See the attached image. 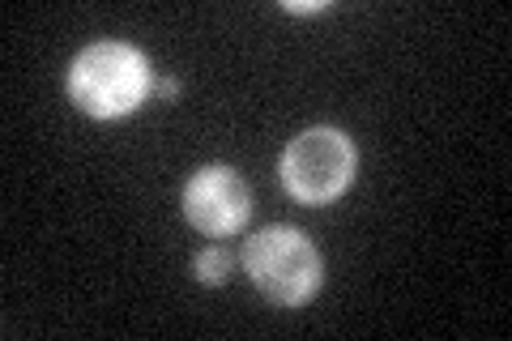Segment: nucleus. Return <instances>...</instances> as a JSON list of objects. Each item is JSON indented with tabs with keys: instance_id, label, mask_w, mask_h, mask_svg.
<instances>
[{
	"instance_id": "nucleus-1",
	"label": "nucleus",
	"mask_w": 512,
	"mask_h": 341,
	"mask_svg": "<svg viewBox=\"0 0 512 341\" xmlns=\"http://www.w3.org/2000/svg\"><path fill=\"white\" fill-rule=\"evenodd\" d=\"M154 69L141 47L99 39L82 47L69 64V99L90 120H124L150 99Z\"/></svg>"
},
{
	"instance_id": "nucleus-2",
	"label": "nucleus",
	"mask_w": 512,
	"mask_h": 341,
	"mask_svg": "<svg viewBox=\"0 0 512 341\" xmlns=\"http://www.w3.org/2000/svg\"><path fill=\"white\" fill-rule=\"evenodd\" d=\"M244 273L274 307H303L325 286V256L299 226H261L244 243Z\"/></svg>"
},
{
	"instance_id": "nucleus-3",
	"label": "nucleus",
	"mask_w": 512,
	"mask_h": 341,
	"mask_svg": "<svg viewBox=\"0 0 512 341\" xmlns=\"http://www.w3.org/2000/svg\"><path fill=\"white\" fill-rule=\"evenodd\" d=\"M355 171H359L355 141L333 124L303 128L278 158V180L291 192V201H299V205L338 201L350 188V180H355Z\"/></svg>"
},
{
	"instance_id": "nucleus-4",
	"label": "nucleus",
	"mask_w": 512,
	"mask_h": 341,
	"mask_svg": "<svg viewBox=\"0 0 512 341\" xmlns=\"http://www.w3.org/2000/svg\"><path fill=\"white\" fill-rule=\"evenodd\" d=\"M252 214V188L244 184V175L235 167H222V162H210V167H197L184 184V218L188 226H197L201 235L210 239H227Z\"/></svg>"
},
{
	"instance_id": "nucleus-5",
	"label": "nucleus",
	"mask_w": 512,
	"mask_h": 341,
	"mask_svg": "<svg viewBox=\"0 0 512 341\" xmlns=\"http://www.w3.org/2000/svg\"><path fill=\"white\" fill-rule=\"evenodd\" d=\"M231 269H235V256L222 248V243H210V248H201L192 256V273H197V282H205V286H227Z\"/></svg>"
},
{
	"instance_id": "nucleus-6",
	"label": "nucleus",
	"mask_w": 512,
	"mask_h": 341,
	"mask_svg": "<svg viewBox=\"0 0 512 341\" xmlns=\"http://www.w3.org/2000/svg\"><path fill=\"white\" fill-rule=\"evenodd\" d=\"M286 13H329V0H282Z\"/></svg>"
},
{
	"instance_id": "nucleus-7",
	"label": "nucleus",
	"mask_w": 512,
	"mask_h": 341,
	"mask_svg": "<svg viewBox=\"0 0 512 341\" xmlns=\"http://www.w3.org/2000/svg\"><path fill=\"white\" fill-rule=\"evenodd\" d=\"M154 94H158V99H175V94H180V81H175V77H158Z\"/></svg>"
}]
</instances>
